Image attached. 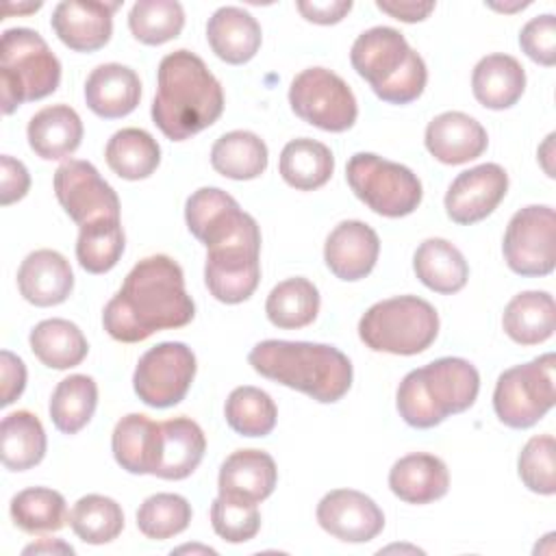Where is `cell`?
<instances>
[{"instance_id": "obj_1", "label": "cell", "mask_w": 556, "mask_h": 556, "mask_svg": "<svg viewBox=\"0 0 556 556\" xmlns=\"http://www.w3.org/2000/svg\"><path fill=\"white\" fill-rule=\"evenodd\" d=\"M193 315L195 304L185 289L182 267L167 254H152L128 271L106 302L102 326L115 341L139 343L159 330L187 326Z\"/></svg>"}, {"instance_id": "obj_2", "label": "cell", "mask_w": 556, "mask_h": 556, "mask_svg": "<svg viewBox=\"0 0 556 556\" xmlns=\"http://www.w3.org/2000/svg\"><path fill=\"white\" fill-rule=\"evenodd\" d=\"M224 111V91L206 63L191 50L165 54L156 70L152 122L172 141H185L213 126Z\"/></svg>"}, {"instance_id": "obj_3", "label": "cell", "mask_w": 556, "mask_h": 556, "mask_svg": "<svg viewBox=\"0 0 556 556\" xmlns=\"http://www.w3.org/2000/svg\"><path fill=\"white\" fill-rule=\"evenodd\" d=\"M248 363L263 378L321 404L339 402L352 387L350 358L328 343L265 339L250 350Z\"/></svg>"}, {"instance_id": "obj_4", "label": "cell", "mask_w": 556, "mask_h": 556, "mask_svg": "<svg viewBox=\"0 0 556 556\" xmlns=\"http://www.w3.org/2000/svg\"><path fill=\"white\" fill-rule=\"evenodd\" d=\"M480 391L478 369L460 356H443L408 371L395 395L400 417L410 428H434L450 415L473 406Z\"/></svg>"}, {"instance_id": "obj_5", "label": "cell", "mask_w": 556, "mask_h": 556, "mask_svg": "<svg viewBox=\"0 0 556 556\" xmlns=\"http://www.w3.org/2000/svg\"><path fill=\"white\" fill-rule=\"evenodd\" d=\"M350 63L369 83L371 91L389 104L417 100L428 83L424 59L391 26H374L361 33L352 43Z\"/></svg>"}, {"instance_id": "obj_6", "label": "cell", "mask_w": 556, "mask_h": 556, "mask_svg": "<svg viewBox=\"0 0 556 556\" xmlns=\"http://www.w3.org/2000/svg\"><path fill=\"white\" fill-rule=\"evenodd\" d=\"M59 83L61 61L37 30L17 26L2 33L0 89L4 115H11L24 102L54 93Z\"/></svg>"}, {"instance_id": "obj_7", "label": "cell", "mask_w": 556, "mask_h": 556, "mask_svg": "<svg viewBox=\"0 0 556 556\" xmlns=\"http://www.w3.org/2000/svg\"><path fill=\"white\" fill-rule=\"evenodd\" d=\"M439 334L437 308L417 295H397L371 304L361 321L358 337L374 352L413 356L428 350Z\"/></svg>"}, {"instance_id": "obj_8", "label": "cell", "mask_w": 556, "mask_h": 556, "mask_svg": "<svg viewBox=\"0 0 556 556\" xmlns=\"http://www.w3.org/2000/svg\"><path fill=\"white\" fill-rule=\"evenodd\" d=\"M345 180L354 195L382 217L410 215L424 198L421 180L413 169L374 152L350 156Z\"/></svg>"}, {"instance_id": "obj_9", "label": "cell", "mask_w": 556, "mask_h": 556, "mask_svg": "<svg viewBox=\"0 0 556 556\" xmlns=\"http://www.w3.org/2000/svg\"><path fill=\"white\" fill-rule=\"evenodd\" d=\"M554 363V354L547 352L500 374L493 391V410L504 426L526 430L552 410Z\"/></svg>"}, {"instance_id": "obj_10", "label": "cell", "mask_w": 556, "mask_h": 556, "mask_svg": "<svg viewBox=\"0 0 556 556\" xmlns=\"http://www.w3.org/2000/svg\"><path fill=\"white\" fill-rule=\"evenodd\" d=\"M293 113L311 126L328 132L350 130L358 117V106L348 83L326 67L302 70L289 87Z\"/></svg>"}, {"instance_id": "obj_11", "label": "cell", "mask_w": 556, "mask_h": 556, "mask_svg": "<svg viewBox=\"0 0 556 556\" xmlns=\"http://www.w3.org/2000/svg\"><path fill=\"white\" fill-rule=\"evenodd\" d=\"M195 354L180 341H163L150 348L137 363L132 389L152 408H169L185 400L195 378Z\"/></svg>"}, {"instance_id": "obj_12", "label": "cell", "mask_w": 556, "mask_h": 556, "mask_svg": "<svg viewBox=\"0 0 556 556\" xmlns=\"http://www.w3.org/2000/svg\"><path fill=\"white\" fill-rule=\"evenodd\" d=\"M506 265L519 276H547L556 267V213L547 204L519 208L504 232Z\"/></svg>"}, {"instance_id": "obj_13", "label": "cell", "mask_w": 556, "mask_h": 556, "mask_svg": "<svg viewBox=\"0 0 556 556\" xmlns=\"http://www.w3.org/2000/svg\"><path fill=\"white\" fill-rule=\"evenodd\" d=\"M261 235L232 239L206 250L204 285L224 304L245 302L261 280Z\"/></svg>"}, {"instance_id": "obj_14", "label": "cell", "mask_w": 556, "mask_h": 556, "mask_svg": "<svg viewBox=\"0 0 556 556\" xmlns=\"http://www.w3.org/2000/svg\"><path fill=\"white\" fill-rule=\"evenodd\" d=\"M54 195L70 219L78 226L115 217L119 219V198L100 172L80 159H67L54 172Z\"/></svg>"}, {"instance_id": "obj_15", "label": "cell", "mask_w": 556, "mask_h": 556, "mask_svg": "<svg viewBox=\"0 0 556 556\" xmlns=\"http://www.w3.org/2000/svg\"><path fill=\"white\" fill-rule=\"evenodd\" d=\"M185 222L189 232L208 248L261 235L256 219L219 187H200L187 198Z\"/></svg>"}, {"instance_id": "obj_16", "label": "cell", "mask_w": 556, "mask_h": 556, "mask_svg": "<svg viewBox=\"0 0 556 556\" xmlns=\"http://www.w3.org/2000/svg\"><path fill=\"white\" fill-rule=\"evenodd\" d=\"M508 191V174L497 163L460 172L445 193V213L454 224L471 226L489 217Z\"/></svg>"}, {"instance_id": "obj_17", "label": "cell", "mask_w": 556, "mask_h": 556, "mask_svg": "<svg viewBox=\"0 0 556 556\" xmlns=\"http://www.w3.org/2000/svg\"><path fill=\"white\" fill-rule=\"evenodd\" d=\"M317 523L343 543H367L384 528L380 506L354 489L328 491L317 504Z\"/></svg>"}, {"instance_id": "obj_18", "label": "cell", "mask_w": 556, "mask_h": 556, "mask_svg": "<svg viewBox=\"0 0 556 556\" xmlns=\"http://www.w3.org/2000/svg\"><path fill=\"white\" fill-rule=\"evenodd\" d=\"M119 2L63 0L54 7L50 26L54 35L74 52H96L113 35V13Z\"/></svg>"}, {"instance_id": "obj_19", "label": "cell", "mask_w": 556, "mask_h": 556, "mask_svg": "<svg viewBox=\"0 0 556 556\" xmlns=\"http://www.w3.org/2000/svg\"><path fill=\"white\" fill-rule=\"evenodd\" d=\"M380 254L376 230L361 219L339 222L324 243V261L328 269L345 282H354L371 274Z\"/></svg>"}, {"instance_id": "obj_20", "label": "cell", "mask_w": 556, "mask_h": 556, "mask_svg": "<svg viewBox=\"0 0 556 556\" xmlns=\"http://www.w3.org/2000/svg\"><path fill=\"white\" fill-rule=\"evenodd\" d=\"M426 150L445 165H463L478 156L489 146L484 126L463 111H445L428 122L424 135Z\"/></svg>"}, {"instance_id": "obj_21", "label": "cell", "mask_w": 556, "mask_h": 556, "mask_svg": "<svg viewBox=\"0 0 556 556\" xmlns=\"http://www.w3.org/2000/svg\"><path fill=\"white\" fill-rule=\"evenodd\" d=\"M278 482L274 458L263 450H235L219 467L217 495L261 504L267 500Z\"/></svg>"}, {"instance_id": "obj_22", "label": "cell", "mask_w": 556, "mask_h": 556, "mask_svg": "<svg viewBox=\"0 0 556 556\" xmlns=\"http://www.w3.org/2000/svg\"><path fill=\"white\" fill-rule=\"evenodd\" d=\"M17 289L22 298L35 306H56L65 302L74 289V271L70 261L56 250L30 252L17 269Z\"/></svg>"}, {"instance_id": "obj_23", "label": "cell", "mask_w": 556, "mask_h": 556, "mask_svg": "<svg viewBox=\"0 0 556 556\" xmlns=\"http://www.w3.org/2000/svg\"><path fill=\"white\" fill-rule=\"evenodd\" d=\"M141 98L137 72L122 63H102L87 76L85 102L102 119H117L132 113Z\"/></svg>"}, {"instance_id": "obj_24", "label": "cell", "mask_w": 556, "mask_h": 556, "mask_svg": "<svg viewBox=\"0 0 556 556\" xmlns=\"http://www.w3.org/2000/svg\"><path fill=\"white\" fill-rule=\"evenodd\" d=\"M389 489L406 504H430L450 489L447 465L426 452H413L397 458L389 471Z\"/></svg>"}, {"instance_id": "obj_25", "label": "cell", "mask_w": 556, "mask_h": 556, "mask_svg": "<svg viewBox=\"0 0 556 556\" xmlns=\"http://www.w3.org/2000/svg\"><path fill=\"white\" fill-rule=\"evenodd\" d=\"M206 39L215 56L230 65H243L261 48V24L241 7H219L206 22Z\"/></svg>"}, {"instance_id": "obj_26", "label": "cell", "mask_w": 556, "mask_h": 556, "mask_svg": "<svg viewBox=\"0 0 556 556\" xmlns=\"http://www.w3.org/2000/svg\"><path fill=\"white\" fill-rule=\"evenodd\" d=\"M111 450L115 463L128 473L154 476L161 456V424L141 413L124 415L113 428Z\"/></svg>"}, {"instance_id": "obj_27", "label": "cell", "mask_w": 556, "mask_h": 556, "mask_svg": "<svg viewBox=\"0 0 556 556\" xmlns=\"http://www.w3.org/2000/svg\"><path fill=\"white\" fill-rule=\"evenodd\" d=\"M471 91L484 109H510L526 91V70L510 54H486L473 67Z\"/></svg>"}, {"instance_id": "obj_28", "label": "cell", "mask_w": 556, "mask_h": 556, "mask_svg": "<svg viewBox=\"0 0 556 556\" xmlns=\"http://www.w3.org/2000/svg\"><path fill=\"white\" fill-rule=\"evenodd\" d=\"M30 150L43 161H61L74 154L83 141L80 115L67 104L37 111L26 128Z\"/></svg>"}, {"instance_id": "obj_29", "label": "cell", "mask_w": 556, "mask_h": 556, "mask_svg": "<svg viewBox=\"0 0 556 556\" xmlns=\"http://www.w3.org/2000/svg\"><path fill=\"white\" fill-rule=\"evenodd\" d=\"M206 437L189 417L161 421V456L154 476L163 480H185L204 458Z\"/></svg>"}, {"instance_id": "obj_30", "label": "cell", "mask_w": 556, "mask_h": 556, "mask_svg": "<svg viewBox=\"0 0 556 556\" xmlns=\"http://www.w3.org/2000/svg\"><path fill=\"white\" fill-rule=\"evenodd\" d=\"M413 269L421 285L443 295L460 291L469 278V265L463 252L441 237H430L417 245Z\"/></svg>"}, {"instance_id": "obj_31", "label": "cell", "mask_w": 556, "mask_h": 556, "mask_svg": "<svg viewBox=\"0 0 556 556\" xmlns=\"http://www.w3.org/2000/svg\"><path fill=\"white\" fill-rule=\"evenodd\" d=\"M504 332L519 345L547 341L556 330V304L547 291H521L502 313Z\"/></svg>"}, {"instance_id": "obj_32", "label": "cell", "mask_w": 556, "mask_h": 556, "mask_svg": "<svg viewBox=\"0 0 556 556\" xmlns=\"http://www.w3.org/2000/svg\"><path fill=\"white\" fill-rule=\"evenodd\" d=\"M282 180L298 191H313L324 187L334 172V156L330 148L317 139H291L278 163Z\"/></svg>"}, {"instance_id": "obj_33", "label": "cell", "mask_w": 556, "mask_h": 556, "mask_svg": "<svg viewBox=\"0 0 556 556\" xmlns=\"http://www.w3.org/2000/svg\"><path fill=\"white\" fill-rule=\"evenodd\" d=\"M28 343L41 365L50 369H72L80 365L89 352L83 330L74 321L61 317L39 321L30 330Z\"/></svg>"}, {"instance_id": "obj_34", "label": "cell", "mask_w": 556, "mask_h": 556, "mask_svg": "<svg viewBox=\"0 0 556 556\" xmlns=\"http://www.w3.org/2000/svg\"><path fill=\"white\" fill-rule=\"evenodd\" d=\"M269 152L265 141L250 130L224 132L211 148V165L230 180H252L267 169Z\"/></svg>"}, {"instance_id": "obj_35", "label": "cell", "mask_w": 556, "mask_h": 556, "mask_svg": "<svg viewBox=\"0 0 556 556\" xmlns=\"http://www.w3.org/2000/svg\"><path fill=\"white\" fill-rule=\"evenodd\" d=\"M106 165L124 180H143L161 163V146L143 128H122L111 135L104 148Z\"/></svg>"}, {"instance_id": "obj_36", "label": "cell", "mask_w": 556, "mask_h": 556, "mask_svg": "<svg viewBox=\"0 0 556 556\" xmlns=\"http://www.w3.org/2000/svg\"><path fill=\"white\" fill-rule=\"evenodd\" d=\"M2 465L9 471H26L46 456V430L30 410L9 413L0 424Z\"/></svg>"}, {"instance_id": "obj_37", "label": "cell", "mask_w": 556, "mask_h": 556, "mask_svg": "<svg viewBox=\"0 0 556 556\" xmlns=\"http://www.w3.org/2000/svg\"><path fill=\"white\" fill-rule=\"evenodd\" d=\"M98 406V384L87 374H72L63 378L50 397V419L63 434H76L83 430Z\"/></svg>"}, {"instance_id": "obj_38", "label": "cell", "mask_w": 556, "mask_h": 556, "mask_svg": "<svg viewBox=\"0 0 556 556\" xmlns=\"http://www.w3.org/2000/svg\"><path fill=\"white\" fill-rule=\"evenodd\" d=\"M265 313L276 328H304L313 324L319 313V291L308 278H287L269 291L265 300Z\"/></svg>"}, {"instance_id": "obj_39", "label": "cell", "mask_w": 556, "mask_h": 556, "mask_svg": "<svg viewBox=\"0 0 556 556\" xmlns=\"http://www.w3.org/2000/svg\"><path fill=\"white\" fill-rule=\"evenodd\" d=\"M9 513L13 523L26 534L56 532L67 521L65 497L48 486H28L11 497Z\"/></svg>"}, {"instance_id": "obj_40", "label": "cell", "mask_w": 556, "mask_h": 556, "mask_svg": "<svg viewBox=\"0 0 556 556\" xmlns=\"http://www.w3.org/2000/svg\"><path fill=\"white\" fill-rule=\"evenodd\" d=\"M76 258L78 265L89 274L111 271L124 254L126 237L122 222L115 217H102L78 226Z\"/></svg>"}, {"instance_id": "obj_41", "label": "cell", "mask_w": 556, "mask_h": 556, "mask_svg": "<svg viewBox=\"0 0 556 556\" xmlns=\"http://www.w3.org/2000/svg\"><path fill=\"white\" fill-rule=\"evenodd\" d=\"M67 521L80 541L104 545L117 539L124 530V510L113 497L89 493L72 506Z\"/></svg>"}, {"instance_id": "obj_42", "label": "cell", "mask_w": 556, "mask_h": 556, "mask_svg": "<svg viewBox=\"0 0 556 556\" xmlns=\"http://www.w3.org/2000/svg\"><path fill=\"white\" fill-rule=\"evenodd\" d=\"M224 417L241 437H265L276 426L278 408L267 391L243 384L230 391L224 406Z\"/></svg>"}, {"instance_id": "obj_43", "label": "cell", "mask_w": 556, "mask_h": 556, "mask_svg": "<svg viewBox=\"0 0 556 556\" xmlns=\"http://www.w3.org/2000/svg\"><path fill=\"white\" fill-rule=\"evenodd\" d=\"M185 9L176 0H137L128 13L132 37L146 46H161L180 35Z\"/></svg>"}, {"instance_id": "obj_44", "label": "cell", "mask_w": 556, "mask_h": 556, "mask_svg": "<svg viewBox=\"0 0 556 556\" xmlns=\"http://www.w3.org/2000/svg\"><path fill=\"white\" fill-rule=\"evenodd\" d=\"M191 504L178 493H154L137 510V528L152 541H165L187 530Z\"/></svg>"}, {"instance_id": "obj_45", "label": "cell", "mask_w": 556, "mask_h": 556, "mask_svg": "<svg viewBox=\"0 0 556 556\" xmlns=\"http://www.w3.org/2000/svg\"><path fill=\"white\" fill-rule=\"evenodd\" d=\"M517 473L532 493H556V441L552 434L528 439L517 458Z\"/></svg>"}, {"instance_id": "obj_46", "label": "cell", "mask_w": 556, "mask_h": 556, "mask_svg": "<svg viewBox=\"0 0 556 556\" xmlns=\"http://www.w3.org/2000/svg\"><path fill=\"white\" fill-rule=\"evenodd\" d=\"M211 526L217 536L228 543H245L261 528L258 504L217 495L211 504Z\"/></svg>"}, {"instance_id": "obj_47", "label": "cell", "mask_w": 556, "mask_h": 556, "mask_svg": "<svg viewBox=\"0 0 556 556\" xmlns=\"http://www.w3.org/2000/svg\"><path fill=\"white\" fill-rule=\"evenodd\" d=\"M519 46L534 63L552 67L556 63V17L543 13L526 22L519 33Z\"/></svg>"}, {"instance_id": "obj_48", "label": "cell", "mask_w": 556, "mask_h": 556, "mask_svg": "<svg viewBox=\"0 0 556 556\" xmlns=\"http://www.w3.org/2000/svg\"><path fill=\"white\" fill-rule=\"evenodd\" d=\"M0 172V204L9 206L28 193L30 176L26 165L9 154H2Z\"/></svg>"}, {"instance_id": "obj_49", "label": "cell", "mask_w": 556, "mask_h": 556, "mask_svg": "<svg viewBox=\"0 0 556 556\" xmlns=\"http://www.w3.org/2000/svg\"><path fill=\"white\" fill-rule=\"evenodd\" d=\"M0 371H2V400L0 406L13 404L26 387V365L20 356L9 350L0 352Z\"/></svg>"}, {"instance_id": "obj_50", "label": "cell", "mask_w": 556, "mask_h": 556, "mask_svg": "<svg viewBox=\"0 0 556 556\" xmlns=\"http://www.w3.org/2000/svg\"><path fill=\"white\" fill-rule=\"evenodd\" d=\"M298 11L313 24H337L352 11V0H324V2H298Z\"/></svg>"}, {"instance_id": "obj_51", "label": "cell", "mask_w": 556, "mask_h": 556, "mask_svg": "<svg viewBox=\"0 0 556 556\" xmlns=\"http://www.w3.org/2000/svg\"><path fill=\"white\" fill-rule=\"evenodd\" d=\"M376 7L382 13H389L391 17L413 24V22H421L426 20L432 11H434V2H413V0H397V2H384L378 0Z\"/></svg>"}, {"instance_id": "obj_52", "label": "cell", "mask_w": 556, "mask_h": 556, "mask_svg": "<svg viewBox=\"0 0 556 556\" xmlns=\"http://www.w3.org/2000/svg\"><path fill=\"white\" fill-rule=\"evenodd\" d=\"M24 554H74V547L61 539H39L24 547Z\"/></svg>"}, {"instance_id": "obj_53", "label": "cell", "mask_w": 556, "mask_h": 556, "mask_svg": "<svg viewBox=\"0 0 556 556\" xmlns=\"http://www.w3.org/2000/svg\"><path fill=\"white\" fill-rule=\"evenodd\" d=\"M195 549H202V552H206V554H215V549H211V547H198V545H182V547H178V549H174V552H195ZM172 552V554H174Z\"/></svg>"}]
</instances>
